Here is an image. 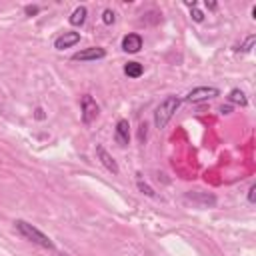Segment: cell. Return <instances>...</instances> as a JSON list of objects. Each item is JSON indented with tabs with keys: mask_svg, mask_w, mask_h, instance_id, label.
Masks as SVG:
<instances>
[{
	"mask_svg": "<svg viewBox=\"0 0 256 256\" xmlns=\"http://www.w3.org/2000/svg\"><path fill=\"white\" fill-rule=\"evenodd\" d=\"M104 56H106V50H104V48H100V46H90V48H86V50H82V52H76V54L72 56V60L88 62V60H100V58H104Z\"/></svg>",
	"mask_w": 256,
	"mask_h": 256,
	"instance_id": "5b68a950",
	"label": "cell"
},
{
	"mask_svg": "<svg viewBox=\"0 0 256 256\" xmlns=\"http://www.w3.org/2000/svg\"><path fill=\"white\" fill-rule=\"evenodd\" d=\"M38 12V6H26V14H36Z\"/></svg>",
	"mask_w": 256,
	"mask_h": 256,
	"instance_id": "ac0fdd59",
	"label": "cell"
},
{
	"mask_svg": "<svg viewBox=\"0 0 256 256\" xmlns=\"http://www.w3.org/2000/svg\"><path fill=\"white\" fill-rule=\"evenodd\" d=\"M254 40H256V36H248V38H246V42L240 46V50H242V52H250V50H252Z\"/></svg>",
	"mask_w": 256,
	"mask_h": 256,
	"instance_id": "5bb4252c",
	"label": "cell"
},
{
	"mask_svg": "<svg viewBox=\"0 0 256 256\" xmlns=\"http://www.w3.org/2000/svg\"><path fill=\"white\" fill-rule=\"evenodd\" d=\"M96 154H98L100 162H102V164H104L112 174H118V164H116V160H114V158H112V156H110L102 146H98V148H96Z\"/></svg>",
	"mask_w": 256,
	"mask_h": 256,
	"instance_id": "9c48e42d",
	"label": "cell"
},
{
	"mask_svg": "<svg viewBox=\"0 0 256 256\" xmlns=\"http://www.w3.org/2000/svg\"><path fill=\"white\" fill-rule=\"evenodd\" d=\"M114 20H116V14L112 10H104L102 12V22L104 24H114Z\"/></svg>",
	"mask_w": 256,
	"mask_h": 256,
	"instance_id": "4fadbf2b",
	"label": "cell"
},
{
	"mask_svg": "<svg viewBox=\"0 0 256 256\" xmlns=\"http://www.w3.org/2000/svg\"><path fill=\"white\" fill-rule=\"evenodd\" d=\"M86 8L84 6H78L74 12H72V16H70V24L72 26H82L84 22H86Z\"/></svg>",
	"mask_w": 256,
	"mask_h": 256,
	"instance_id": "30bf717a",
	"label": "cell"
},
{
	"mask_svg": "<svg viewBox=\"0 0 256 256\" xmlns=\"http://www.w3.org/2000/svg\"><path fill=\"white\" fill-rule=\"evenodd\" d=\"M192 18H194V22H202L204 20V14L196 8V4H192Z\"/></svg>",
	"mask_w": 256,
	"mask_h": 256,
	"instance_id": "9a60e30c",
	"label": "cell"
},
{
	"mask_svg": "<svg viewBox=\"0 0 256 256\" xmlns=\"http://www.w3.org/2000/svg\"><path fill=\"white\" fill-rule=\"evenodd\" d=\"M76 42H80V32H64L54 40V48L56 50H64V48L74 46Z\"/></svg>",
	"mask_w": 256,
	"mask_h": 256,
	"instance_id": "8992f818",
	"label": "cell"
},
{
	"mask_svg": "<svg viewBox=\"0 0 256 256\" xmlns=\"http://www.w3.org/2000/svg\"><path fill=\"white\" fill-rule=\"evenodd\" d=\"M142 72H144V68H142L140 62H128L124 66V74L128 78H138V76H142Z\"/></svg>",
	"mask_w": 256,
	"mask_h": 256,
	"instance_id": "8fae6325",
	"label": "cell"
},
{
	"mask_svg": "<svg viewBox=\"0 0 256 256\" xmlns=\"http://www.w3.org/2000/svg\"><path fill=\"white\" fill-rule=\"evenodd\" d=\"M14 228L20 232V236H24V238L30 240V242H34V244H38V246H42V248H48V250L54 248V242H52L44 232H40V230L34 228L32 224H28L26 220H16V222H14Z\"/></svg>",
	"mask_w": 256,
	"mask_h": 256,
	"instance_id": "6da1fadb",
	"label": "cell"
},
{
	"mask_svg": "<svg viewBox=\"0 0 256 256\" xmlns=\"http://www.w3.org/2000/svg\"><path fill=\"white\" fill-rule=\"evenodd\" d=\"M80 106H82V122H84V124H92V122L96 120L98 112H100V106L96 104V100H94L90 94H84V96H82Z\"/></svg>",
	"mask_w": 256,
	"mask_h": 256,
	"instance_id": "3957f363",
	"label": "cell"
},
{
	"mask_svg": "<svg viewBox=\"0 0 256 256\" xmlns=\"http://www.w3.org/2000/svg\"><path fill=\"white\" fill-rule=\"evenodd\" d=\"M228 100L232 102V104H240V106H246L248 104V100H246V96H244V92L242 90H232L230 92V96H228Z\"/></svg>",
	"mask_w": 256,
	"mask_h": 256,
	"instance_id": "7c38bea8",
	"label": "cell"
},
{
	"mask_svg": "<svg viewBox=\"0 0 256 256\" xmlns=\"http://www.w3.org/2000/svg\"><path fill=\"white\" fill-rule=\"evenodd\" d=\"M220 94V90L218 88H214V86H198V88H194V90H190L188 92V96H186V102H204V100H210V98H214V96H218Z\"/></svg>",
	"mask_w": 256,
	"mask_h": 256,
	"instance_id": "277c9868",
	"label": "cell"
},
{
	"mask_svg": "<svg viewBox=\"0 0 256 256\" xmlns=\"http://www.w3.org/2000/svg\"><path fill=\"white\" fill-rule=\"evenodd\" d=\"M220 112H222V114H230V106H222Z\"/></svg>",
	"mask_w": 256,
	"mask_h": 256,
	"instance_id": "d6986e66",
	"label": "cell"
},
{
	"mask_svg": "<svg viewBox=\"0 0 256 256\" xmlns=\"http://www.w3.org/2000/svg\"><path fill=\"white\" fill-rule=\"evenodd\" d=\"M178 106H180V98L178 96H166L158 104V108L154 112V124H156V128H164L170 122V118L174 116V112L178 110Z\"/></svg>",
	"mask_w": 256,
	"mask_h": 256,
	"instance_id": "7a4b0ae2",
	"label": "cell"
},
{
	"mask_svg": "<svg viewBox=\"0 0 256 256\" xmlns=\"http://www.w3.org/2000/svg\"><path fill=\"white\" fill-rule=\"evenodd\" d=\"M138 186H140V190H144V192H146V194H148V196H154V192H152V190H150V188H148V186H146V184H142V182H140V180H138Z\"/></svg>",
	"mask_w": 256,
	"mask_h": 256,
	"instance_id": "e0dca14e",
	"label": "cell"
},
{
	"mask_svg": "<svg viewBox=\"0 0 256 256\" xmlns=\"http://www.w3.org/2000/svg\"><path fill=\"white\" fill-rule=\"evenodd\" d=\"M140 48H142V38H140L138 34H126V36L122 38V50H124V52L134 54V52H138Z\"/></svg>",
	"mask_w": 256,
	"mask_h": 256,
	"instance_id": "ba28073f",
	"label": "cell"
},
{
	"mask_svg": "<svg viewBox=\"0 0 256 256\" xmlns=\"http://www.w3.org/2000/svg\"><path fill=\"white\" fill-rule=\"evenodd\" d=\"M206 6H208L210 10H214V8H216V4H214V2H206Z\"/></svg>",
	"mask_w": 256,
	"mask_h": 256,
	"instance_id": "ffe728a7",
	"label": "cell"
},
{
	"mask_svg": "<svg viewBox=\"0 0 256 256\" xmlns=\"http://www.w3.org/2000/svg\"><path fill=\"white\" fill-rule=\"evenodd\" d=\"M248 202H250V204L256 202V184H252V186L248 188Z\"/></svg>",
	"mask_w": 256,
	"mask_h": 256,
	"instance_id": "2e32d148",
	"label": "cell"
},
{
	"mask_svg": "<svg viewBox=\"0 0 256 256\" xmlns=\"http://www.w3.org/2000/svg\"><path fill=\"white\" fill-rule=\"evenodd\" d=\"M114 140L120 144V146H126L128 140H130V124L128 120H118L116 122V130H114Z\"/></svg>",
	"mask_w": 256,
	"mask_h": 256,
	"instance_id": "52a82bcc",
	"label": "cell"
}]
</instances>
